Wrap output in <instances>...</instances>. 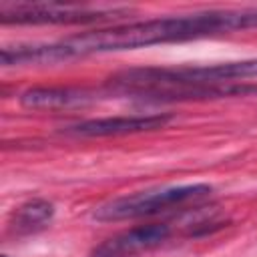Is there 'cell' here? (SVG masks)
Returning a JSON list of instances; mask_svg holds the SVG:
<instances>
[{"label": "cell", "instance_id": "1", "mask_svg": "<svg viewBox=\"0 0 257 257\" xmlns=\"http://www.w3.org/2000/svg\"><path fill=\"white\" fill-rule=\"evenodd\" d=\"M257 28V6L205 10L181 16H165L118 24L110 28H96L76 36H68L50 44H14L0 52L2 66L22 64H54L70 58L147 48L157 44L187 42L237 30Z\"/></svg>", "mask_w": 257, "mask_h": 257}, {"label": "cell", "instance_id": "2", "mask_svg": "<svg viewBox=\"0 0 257 257\" xmlns=\"http://www.w3.org/2000/svg\"><path fill=\"white\" fill-rule=\"evenodd\" d=\"M257 78V58L229 60L201 66H137L126 68L110 76L106 84L108 94L124 96L131 90L153 86H205V84H229L247 82Z\"/></svg>", "mask_w": 257, "mask_h": 257}, {"label": "cell", "instance_id": "3", "mask_svg": "<svg viewBox=\"0 0 257 257\" xmlns=\"http://www.w3.org/2000/svg\"><path fill=\"white\" fill-rule=\"evenodd\" d=\"M213 187L207 183H189V185H173L137 191L131 195H122L98 205L92 211V219L102 223L126 221L139 217H151L175 209H183L187 205H197L211 197Z\"/></svg>", "mask_w": 257, "mask_h": 257}, {"label": "cell", "instance_id": "4", "mask_svg": "<svg viewBox=\"0 0 257 257\" xmlns=\"http://www.w3.org/2000/svg\"><path fill=\"white\" fill-rule=\"evenodd\" d=\"M128 8H88L58 2H32V4H2L0 22L18 26H38V24H94L108 22L128 16Z\"/></svg>", "mask_w": 257, "mask_h": 257}, {"label": "cell", "instance_id": "5", "mask_svg": "<svg viewBox=\"0 0 257 257\" xmlns=\"http://www.w3.org/2000/svg\"><path fill=\"white\" fill-rule=\"evenodd\" d=\"M173 120L169 112H153V114H128V116H104V118H88L74 124L64 126V133L70 137L82 139H100V137H122L135 133H149L167 126Z\"/></svg>", "mask_w": 257, "mask_h": 257}, {"label": "cell", "instance_id": "6", "mask_svg": "<svg viewBox=\"0 0 257 257\" xmlns=\"http://www.w3.org/2000/svg\"><path fill=\"white\" fill-rule=\"evenodd\" d=\"M171 235L173 229L167 223L137 225L104 239L102 243L92 247L88 257H135L161 247Z\"/></svg>", "mask_w": 257, "mask_h": 257}, {"label": "cell", "instance_id": "7", "mask_svg": "<svg viewBox=\"0 0 257 257\" xmlns=\"http://www.w3.org/2000/svg\"><path fill=\"white\" fill-rule=\"evenodd\" d=\"M98 92L80 86H34L20 94V104L26 108H72L96 102Z\"/></svg>", "mask_w": 257, "mask_h": 257}, {"label": "cell", "instance_id": "8", "mask_svg": "<svg viewBox=\"0 0 257 257\" xmlns=\"http://www.w3.org/2000/svg\"><path fill=\"white\" fill-rule=\"evenodd\" d=\"M54 213H56L54 203L46 199H30L12 211L8 219V233L12 237H24L36 233L52 221Z\"/></svg>", "mask_w": 257, "mask_h": 257}, {"label": "cell", "instance_id": "9", "mask_svg": "<svg viewBox=\"0 0 257 257\" xmlns=\"http://www.w3.org/2000/svg\"><path fill=\"white\" fill-rule=\"evenodd\" d=\"M2 257H8V255H2Z\"/></svg>", "mask_w": 257, "mask_h": 257}]
</instances>
